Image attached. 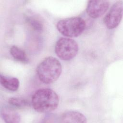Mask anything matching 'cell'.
<instances>
[{
	"label": "cell",
	"instance_id": "10",
	"mask_svg": "<svg viewBox=\"0 0 123 123\" xmlns=\"http://www.w3.org/2000/svg\"><path fill=\"white\" fill-rule=\"evenodd\" d=\"M26 20L30 25L37 31H41L43 28V23L40 18L34 13H29L26 16Z\"/></svg>",
	"mask_w": 123,
	"mask_h": 123
},
{
	"label": "cell",
	"instance_id": "11",
	"mask_svg": "<svg viewBox=\"0 0 123 123\" xmlns=\"http://www.w3.org/2000/svg\"><path fill=\"white\" fill-rule=\"evenodd\" d=\"M10 51L11 55L15 60L25 63H27L29 61V59L25 52L17 46H12L10 49Z\"/></svg>",
	"mask_w": 123,
	"mask_h": 123
},
{
	"label": "cell",
	"instance_id": "3",
	"mask_svg": "<svg viewBox=\"0 0 123 123\" xmlns=\"http://www.w3.org/2000/svg\"><path fill=\"white\" fill-rule=\"evenodd\" d=\"M58 31L62 35L70 37L80 36L85 30L86 23L80 17H74L62 19L56 25Z\"/></svg>",
	"mask_w": 123,
	"mask_h": 123
},
{
	"label": "cell",
	"instance_id": "1",
	"mask_svg": "<svg viewBox=\"0 0 123 123\" xmlns=\"http://www.w3.org/2000/svg\"><path fill=\"white\" fill-rule=\"evenodd\" d=\"M31 103L35 110L38 112L48 113L58 106L59 98L57 94L50 88H41L32 96Z\"/></svg>",
	"mask_w": 123,
	"mask_h": 123
},
{
	"label": "cell",
	"instance_id": "2",
	"mask_svg": "<svg viewBox=\"0 0 123 123\" xmlns=\"http://www.w3.org/2000/svg\"><path fill=\"white\" fill-rule=\"evenodd\" d=\"M62 65L56 58L49 56L43 59L37 66L36 72L43 83L50 84L56 81L62 73Z\"/></svg>",
	"mask_w": 123,
	"mask_h": 123
},
{
	"label": "cell",
	"instance_id": "9",
	"mask_svg": "<svg viewBox=\"0 0 123 123\" xmlns=\"http://www.w3.org/2000/svg\"><path fill=\"white\" fill-rule=\"evenodd\" d=\"M0 82L3 87L11 91H16L19 86L20 82L16 78L11 76H6L0 74Z\"/></svg>",
	"mask_w": 123,
	"mask_h": 123
},
{
	"label": "cell",
	"instance_id": "12",
	"mask_svg": "<svg viewBox=\"0 0 123 123\" xmlns=\"http://www.w3.org/2000/svg\"><path fill=\"white\" fill-rule=\"evenodd\" d=\"M8 102L12 107L16 109H22L28 105V101L22 98L12 97L9 99Z\"/></svg>",
	"mask_w": 123,
	"mask_h": 123
},
{
	"label": "cell",
	"instance_id": "7",
	"mask_svg": "<svg viewBox=\"0 0 123 123\" xmlns=\"http://www.w3.org/2000/svg\"><path fill=\"white\" fill-rule=\"evenodd\" d=\"M61 122L62 123H85L87 120L85 116L82 113L76 111H67L63 113L60 117Z\"/></svg>",
	"mask_w": 123,
	"mask_h": 123
},
{
	"label": "cell",
	"instance_id": "6",
	"mask_svg": "<svg viewBox=\"0 0 123 123\" xmlns=\"http://www.w3.org/2000/svg\"><path fill=\"white\" fill-rule=\"evenodd\" d=\"M110 5L108 0H89L86 8L87 15L92 18L101 16L107 11Z\"/></svg>",
	"mask_w": 123,
	"mask_h": 123
},
{
	"label": "cell",
	"instance_id": "4",
	"mask_svg": "<svg viewBox=\"0 0 123 123\" xmlns=\"http://www.w3.org/2000/svg\"><path fill=\"white\" fill-rule=\"evenodd\" d=\"M78 51V44L73 39L68 37H61L56 43L55 53L62 60H71L77 55Z\"/></svg>",
	"mask_w": 123,
	"mask_h": 123
},
{
	"label": "cell",
	"instance_id": "5",
	"mask_svg": "<svg viewBox=\"0 0 123 123\" xmlns=\"http://www.w3.org/2000/svg\"><path fill=\"white\" fill-rule=\"evenodd\" d=\"M123 2L119 0L113 4L104 18V23L109 29L116 28L120 24L123 17Z\"/></svg>",
	"mask_w": 123,
	"mask_h": 123
},
{
	"label": "cell",
	"instance_id": "8",
	"mask_svg": "<svg viewBox=\"0 0 123 123\" xmlns=\"http://www.w3.org/2000/svg\"><path fill=\"white\" fill-rule=\"evenodd\" d=\"M1 117L6 123H18L21 121V117L18 113L10 108H3L1 111Z\"/></svg>",
	"mask_w": 123,
	"mask_h": 123
}]
</instances>
